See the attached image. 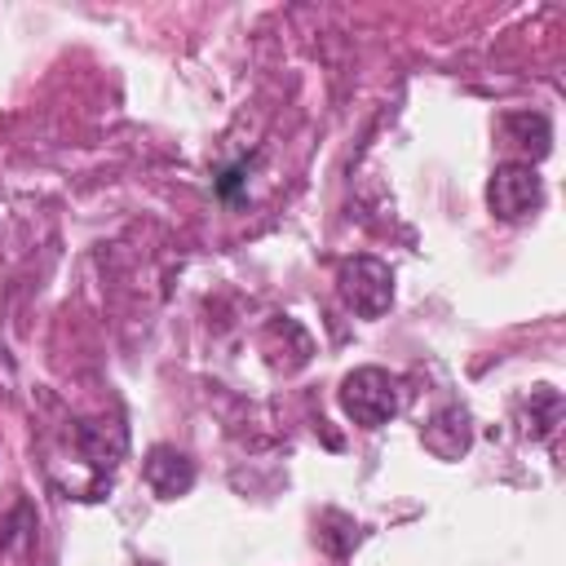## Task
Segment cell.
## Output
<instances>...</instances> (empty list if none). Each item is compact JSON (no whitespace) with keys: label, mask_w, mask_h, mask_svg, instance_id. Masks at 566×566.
I'll return each instance as SVG.
<instances>
[{"label":"cell","mask_w":566,"mask_h":566,"mask_svg":"<svg viewBox=\"0 0 566 566\" xmlns=\"http://www.w3.org/2000/svg\"><path fill=\"white\" fill-rule=\"evenodd\" d=\"M407 402L402 376L385 371V367H354L340 380V411L358 424V429H380L389 424Z\"/></svg>","instance_id":"6da1fadb"},{"label":"cell","mask_w":566,"mask_h":566,"mask_svg":"<svg viewBox=\"0 0 566 566\" xmlns=\"http://www.w3.org/2000/svg\"><path fill=\"white\" fill-rule=\"evenodd\" d=\"M336 292L354 314L380 318L394 305V274L376 256H349L336 265Z\"/></svg>","instance_id":"7a4b0ae2"},{"label":"cell","mask_w":566,"mask_h":566,"mask_svg":"<svg viewBox=\"0 0 566 566\" xmlns=\"http://www.w3.org/2000/svg\"><path fill=\"white\" fill-rule=\"evenodd\" d=\"M486 203L500 221H522L544 208V177L535 172V164H500L486 181Z\"/></svg>","instance_id":"3957f363"},{"label":"cell","mask_w":566,"mask_h":566,"mask_svg":"<svg viewBox=\"0 0 566 566\" xmlns=\"http://www.w3.org/2000/svg\"><path fill=\"white\" fill-rule=\"evenodd\" d=\"M142 478H146V486H150L159 500H177V495H186V491L195 486V464H190L186 451L159 442V447L146 451V460H142Z\"/></svg>","instance_id":"277c9868"},{"label":"cell","mask_w":566,"mask_h":566,"mask_svg":"<svg viewBox=\"0 0 566 566\" xmlns=\"http://www.w3.org/2000/svg\"><path fill=\"white\" fill-rule=\"evenodd\" d=\"M420 442L438 455V460H460L473 442V424H469V411L460 407H442L424 429H420Z\"/></svg>","instance_id":"5b68a950"},{"label":"cell","mask_w":566,"mask_h":566,"mask_svg":"<svg viewBox=\"0 0 566 566\" xmlns=\"http://www.w3.org/2000/svg\"><path fill=\"white\" fill-rule=\"evenodd\" d=\"M80 447L88 455V464L97 469H111L119 455H124V429L119 424H97V420H80Z\"/></svg>","instance_id":"8992f818"},{"label":"cell","mask_w":566,"mask_h":566,"mask_svg":"<svg viewBox=\"0 0 566 566\" xmlns=\"http://www.w3.org/2000/svg\"><path fill=\"white\" fill-rule=\"evenodd\" d=\"M504 133H509V142H513V146L531 150L535 159H539V155H548L553 128H548V119H544L539 111H513V115H504Z\"/></svg>","instance_id":"52a82bcc"}]
</instances>
